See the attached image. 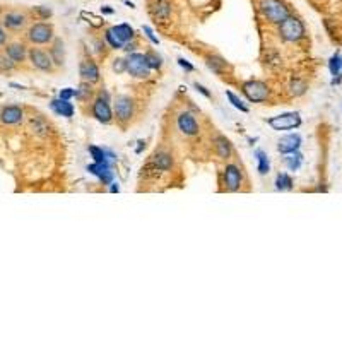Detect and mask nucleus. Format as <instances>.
<instances>
[{
  "mask_svg": "<svg viewBox=\"0 0 342 342\" xmlns=\"http://www.w3.org/2000/svg\"><path fill=\"white\" fill-rule=\"evenodd\" d=\"M275 188L280 192H287L293 188V178H291L287 173H279L275 176Z\"/></svg>",
  "mask_w": 342,
  "mask_h": 342,
  "instance_id": "nucleus-28",
  "label": "nucleus"
},
{
  "mask_svg": "<svg viewBox=\"0 0 342 342\" xmlns=\"http://www.w3.org/2000/svg\"><path fill=\"white\" fill-rule=\"evenodd\" d=\"M101 12H105V14H113V9L108 5H105V7H101Z\"/></svg>",
  "mask_w": 342,
  "mask_h": 342,
  "instance_id": "nucleus-44",
  "label": "nucleus"
},
{
  "mask_svg": "<svg viewBox=\"0 0 342 342\" xmlns=\"http://www.w3.org/2000/svg\"><path fill=\"white\" fill-rule=\"evenodd\" d=\"M151 12L159 21H168L171 16V3L164 2V0H156L151 5Z\"/></svg>",
  "mask_w": 342,
  "mask_h": 342,
  "instance_id": "nucleus-21",
  "label": "nucleus"
},
{
  "mask_svg": "<svg viewBox=\"0 0 342 342\" xmlns=\"http://www.w3.org/2000/svg\"><path fill=\"white\" fill-rule=\"evenodd\" d=\"M257 161H259V173L260 175H267L271 171V161H269V156L265 154L264 151H257L255 152Z\"/></svg>",
  "mask_w": 342,
  "mask_h": 342,
  "instance_id": "nucleus-29",
  "label": "nucleus"
},
{
  "mask_svg": "<svg viewBox=\"0 0 342 342\" xmlns=\"http://www.w3.org/2000/svg\"><path fill=\"white\" fill-rule=\"evenodd\" d=\"M5 41H7V34L2 29V26H0V45H5Z\"/></svg>",
  "mask_w": 342,
  "mask_h": 342,
  "instance_id": "nucleus-43",
  "label": "nucleus"
},
{
  "mask_svg": "<svg viewBox=\"0 0 342 342\" xmlns=\"http://www.w3.org/2000/svg\"><path fill=\"white\" fill-rule=\"evenodd\" d=\"M14 65H16V64H14L12 60L9 59V57H5V59L0 60V72H5V70L10 72L14 68Z\"/></svg>",
  "mask_w": 342,
  "mask_h": 342,
  "instance_id": "nucleus-36",
  "label": "nucleus"
},
{
  "mask_svg": "<svg viewBox=\"0 0 342 342\" xmlns=\"http://www.w3.org/2000/svg\"><path fill=\"white\" fill-rule=\"evenodd\" d=\"M222 180H224L226 190L238 192L241 187V171L236 164H226L224 171H222Z\"/></svg>",
  "mask_w": 342,
  "mask_h": 342,
  "instance_id": "nucleus-11",
  "label": "nucleus"
},
{
  "mask_svg": "<svg viewBox=\"0 0 342 342\" xmlns=\"http://www.w3.org/2000/svg\"><path fill=\"white\" fill-rule=\"evenodd\" d=\"M134 111H136V105L130 96H118L117 103H115V117L120 124H127L132 120Z\"/></svg>",
  "mask_w": 342,
  "mask_h": 342,
  "instance_id": "nucleus-8",
  "label": "nucleus"
},
{
  "mask_svg": "<svg viewBox=\"0 0 342 342\" xmlns=\"http://www.w3.org/2000/svg\"><path fill=\"white\" fill-rule=\"evenodd\" d=\"M29 57V62L34 68H38V70L41 72H52L53 68H55V64H53L52 57H50V53L43 52V50L40 48H31L28 53Z\"/></svg>",
  "mask_w": 342,
  "mask_h": 342,
  "instance_id": "nucleus-9",
  "label": "nucleus"
},
{
  "mask_svg": "<svg viewBox=\"0 0 342 342\" xmlns=\"http://www.w3.org/2000/svg\"><path fill=\"white\" fill-rule=\"evenodd\" d=\"M267 124L272 127L277 132H282V130H294L301 125V117L296 111H289V113H282L277 115V117L267 118Z\"/></svg>",
  "mask_w": 342,
  "mask_h": 342,
  "instance_id": "nucleus-7",
  "label": "nucleus"
},
{
  "mask_svg": "<svg viewBox=\"0 0 342 342\" xmlns=\"http://www.w3.org/2000/svg\"><path fill=\"white\" fill-rule=\"evenodd\" d=\"M0 122L5 125H16L19 122H22V108L16 105L5 106L0 111Z\"/></svg>",
  "mask_w": 342,
  "mask_h": 342,
  "instance_id": "nucleus-15",
  "label": "nucleus"
},
{
  "mask_svg": "<svg viewBox=\"0 0 342 342\" xmlns=\"http://www.w3.org/2000/svg\"><path fill=\"white\" fill-rule=\"evenodd\" d=\"M279 36L282 38L287 43H294L305 38V24L301 22V19L289 14L282 22H279Z\"/></svg>",
  "mask_w": 342,
  "mask_h": 342,
  "instance_id": "nucleus-1",
  "label": "nucleus"
},
{
  "mask_svg": "<svg viewBox=\"0 0 342 342\" xmlns=\"http://www.w3.org/2000/svg\"><path fill=\"white\" fill-rule=\"evenodd\" d=\"M214 147H216V152H217V156L221 157V159H229L231 154H233L231 142L226 139L224 136H217L216 139H214Z\"/></svg>",
  "mask_w": 342,
  "mask_h": 342,
  "instance_id": "nucleus-20",
  "label": "nucleus"
},
{
  "mask_svg": "<svg viewBox=\"0 0 342 342\" xmlns=\"http://www.w3.org/2000/svg\"><path fill=\"white\" fill-rule=\"evenodd\" d=\"M226 96H228L229 103H231V105L234 106V108H236V110H240L241 113H248V106L245 105V103L241 101V99L238 98L236 94H234V93H231V91H226Z\"/></svg>",
  "mask_w": 342,
  "mask_h": 342,
  "instance_id": "nucleus-31",
  "label": "nucleus"
},
{
  "mask_svg": "<svg viewBox=\"0 0 342 342\" xmlns=\"http://www.w3.org/2000/svg\"><path fill=\"white\" fill-rule=\"evenodd\" d=\"M260 12L272 24H279L291 14L287 5L280 0H262L260 2Z\"/></svg>",
  "mask_w": 342,
  "mask_h": 342,
  "instance_id": "nucleus-2",
  "label": "nucleus"
},
{
  "mask_svg": "<svg viewBox=\"0 0 342 342\" xmlns=\"http://www.w3.org/2000/svg\"><path fill=\"white\" fill-rule=\"evenodd\" d=\"M89 154L93 156L94 163H110L108 161V152L103 151L98 145H89Z\"/></svg>",
  "mask_w": 342,
  "mask_h": 342,
  "instance_id": "nucleus-30",
  "label": "nucleus"
},
{
  "mask_svg": "<svg viewBox=\"0 0 342 342\" xmlns=\"http://www.w3.org/2000/svg\"><path fill=\"white\" fill-rule=\"evenodd\" d=\"M36 10L41 14V17H50V16H52V10H50V9H43V7H36Z\"/></svg>",
  "mask_w": 342,
  "mask_h": 342,
  "instance_id": "nucleus-42",
  "label": "nucleus"
},
{
  "mask_svg": "<svg viewBox=\"0 0 342 342\" xmlns=\"http://www.w3.org/2000/svg\"><path fill=\"white\" fill-rule=\"evenodd\" d=\"M142 31L145 33V36L149 38V41H151L152 45H159V40L154 36V33H152V29L149 28V26H142Z\"/></svg>",
  "mask_w": 342,
  "mask_h": 342,
  "instance_id": "nucleus-38",
  "label": "nucleus"
},
{
  "mask_svg": "<svg viewBox=\"0 0 342 342\" xmlns=\"http://www.w3.org/2000/svg\"><path fill=\"white\" fill-rule=\"evenodd\" d=\"M289 87H291V93H293L294 96H301L306 91V84L303 82V80H298V79L293 80Z\"/></svg>",
  "mask_w": 342,
  "mask_h": 342,
  "instance_id": "nucleus-34",
  "label": "nucleus"
},
{
  "mask_svg": "<svg viewBox=\"0 0 342 342\" xmlns=\"http://www.w3.org/2000/svg\"><path fill=\"white\" fill-rule=\"evenodd\" d=\"M241 93L250 103H264L269 98L271 91L269 86L262 80H247L241 84Z\"/></svg>",
  "mask_w": 342,
  "mask_h": 342,
  "instance_id": "nucleus-4",
  "label": "nucleus"
},
{
  "mask_svg": "<svg viewBox=\"0 0 342 342\" xmlns=\"http://www.w3.org/2000/svg\"><path fill=\"white\" fill-rule=\"evenodd\" d=\"M110 185H113V187L110 188V192H113V194H115V192H120V187H118V183H110Z\"/></svg>",
  "mask_w": 342,
  "mask_h": 342,
  "instance_id": "nucleus-45",
  "label": "nucleus"
},
{
  "mask_svg": "<svg viewBox=\"0 0 342 342\" xmlns=\"http://www.w3.org/2000/svg\"><path fill=\"white\" fill-rule=\"evenodd\" d=\"M50 57H52L55 67H62L65 62V50H64V41L60 38H55L52 41V48H50Z\"/></svg>",
  "mask_w": 342,
  "mask_h": 342,
  "instance_id": "nucleus-18",
  "label": "nucleus"
},
{
  "mask_svg": "<svg viewBox=\"0 0 342 342\" xmlns=\"http://www.w3.org/2000/svg\"><path fill=\"white\" fill-rule=\"evenodd\" d=\"M152 68L149 67L147 59L144 53H136L132 52L127 57V72L136 79H147Z\"/></svg>",
  "mask_w": 342,
  "mask_h": 342,
  "instance_id": "nucleus-3",
  "label": "nucleus"
},
{
  "mask_svg": "<svg viewBox=\"0 0 342 342\" xmlns=\"http://www.w3.org/2000/svg\"><path fill=\"white\" fill-rule=\"evenodd\" d=\"M87 171L93 173L94 176H98L103 182V185H110L113 180V171H111L110 163H93L87 166Z\"/></svg>",
  "mask_w": 342,
  "mask_h": 342,
  "instance_id": "nucleus-14",
  "label": "nucleus"
},
{
  "mask_svg": "<svg viewBox=\"0 0 342 342\" xmlns=\"http://www.w3.org/2000/svg\"><path fill=\"white\" fill-rule=\"evenodd\" d=\"M28 40L33 45H48L55 40L53 36V28L48 22H34L28 31Z\"/></svg>",
  "mask_w": 342,
  "mask_h": 342,
  "instance_id": "nucleus-6",
  "label": "nucleus"
},
{
  "mask_svg": "<svg viewBox=\"0 0 342 342\" xmlns=\"http://www.w3.org/2000/svg\"><path fill=\"white\" fill-rule=\"evenodd\" d=\"M105 40H106V43H108L113 50H122V48H124V45H122L120 41L117 40V36H115V34L111 33L110 29L105 33Z\"/></svg>",
  "mask_w": 342,
  "mask_h": 342,
  "instance_id": "nucleus-33",
  "label": "nucleus"
},
{
  "mask_svg": "<svg viewBox=\"0 0 342 342\" xmlns=\"http://www.w3.org/2000/svg\"><path fill=\"white\" fill-rule=\"evenodd\" d=\"M5 55L9 57L14 64H19V62H24L28 53H26V47L22 43H10V45H7V48H5Z\"/></svg>",
  "mask_w": 342,
  "mask_h": 342,
  "instance_id": "nucleus-22",
  "label": "nucleus"
},
{
  "mask_svg": "<svg viewBox=\"0 0 342 342\" xmlns=\"http://www.w3.org/2000/svg\"><path fill=\"white\" fill-rule=\"evenodd\" d=\"M113 70L117 72V74H124V72H127V59H115Z\"/></svg>",
  "mask_w": 342,
  "mask_h": 342,
  "instance_id": "nucleus-35",
  "label": "nucleus"
},
{
  "mask_svg": "<svg viewBox=\"0 0 342 342\" xmlns=\"http://www.w3.org/2000/svg\"><path fill=\"white\" fill-rule=\"evenodd\" d=\"M93 96V87H91L89 82H86V80H82L80 82V86L75 89V99H79V101L86 103L89 101V98Z\"/></svg>",
  "mask_w": 342,
  "mask_h": 342,
  "instance_id": "nucleus-27",
  "label": "nucleus"
},
{
  "mask_svg": "<svg viewBox=\"0 0 342 342\" xmlns=\"http://www.w3.org/2000/svg\"><path fill=\"white\" fill-rule=\"evenodd\" d=\"M176 125H178L180 132L187 137H194L199 134V124L190 111H183V113H180L178 120H176Z\"/></svg>",
  "mask_w": 342,
  "mask_h": 342,
  "instance_id": "nucleus-10",
  "label": "nucleus"
},
{
  "mask_svg": "<svg viewBox=\"0 0 342 342\" xmlns=\"http://www.w3.org/2000/svg\"><path fill=\"white\" fill-rule=\"evenodd\" d=\"M194 87H195V89H197V91H199V93H201V94H204V96H205V98H212V94H210L209 91H207V87H204L202 84L195 82V84H194Z\"/></svg>",
  "mask_w": 342,
  "mask_h": 342,
  "instance_id": "nucleus-41",
  "label": "nucleus"
},
{
  "mask_svg": "<svg viewBox=\"0 0 342 342\" xmlns=\"http://www.w3.org/2000/svg\"><path fill=\"white\" fill-rule=\"evenodd\" d=\"M178 65L183 68V70H187V72H194V70H195L194 65H192V64L188 62V60H185V59H178Z\"/></svg>",
  "mask_w": 342,
  "mask_h": 342,
  "instance_id": "nucleus-39",
  "label": "nucleus"
},
{
  "mask_svg": "<svg viewBox=\"0 0 342 342\" xmlns=\"http://www.w3.org/2000/svg\"><path fill=\"white\" fill-rule=\"evenodd\" d=\"M52 110L55 111L57 115H60V117H65V118H70L72 115H74V105H72L70 101H67V99H53L52 101Z\"/></svg>",
  "mask_w": 342,
  "mask_h": 342,
  "instance_id": "nucleus-19",
  "label": "nucleus"
},
{
  "mask_svg": "<svg viewBox=\"0 0 342 342\" xmlns=\"http://www.w3.org/2000/svg\"><path fill=\"white\" fill-rule=\"evenodd\" d=\"M26 21H28L26 14L17 12V10L7 12L5 16H3V26H5L7 29H10V31H19V29H22L26 26Z\"/></svg>",
  "mask_w": 342,
  "mask_h": 342,
  "instance_id": "nucleus-16",
  "label": "nucleus"
},
{
  "mask_svg": "<svg viewBox=\"0 0 342 342\" xmlns=\"http://www.w3.org/2000/svg\"><path fill=\"white\" fill-rule=\"evenodd\" d=\"M122 50H124V52H127V53H132V52H136V50H137V41H136V40L129 41V43H125V47L122 48Z\"/></svg>",
  "mask_w": 342,
  "mask_h": 342,
  "instance_id": "nucleus-40",
  "label": "nucleus"
},
{
  "mask_svg": "<svg viewBox=\"0 0 342 342\" xmlns=\"http://www.w3.org/2000/svg\"><path fill=\"white\" fill-rule=\"evenodd\" d=\"M144 55H145V59H147L149 67H151V68H161V65H163V59H161L156 52L149 50V52H145Z\"/></svg>",
  "mask_w": 342,
  "mask_h": 342,
  "instance_id": "nucleus-32",
  "label": "nucleus"
},
{
  "mask_svg": "<svg viewBox=\"0 0 342 342\" xmlns=\"http://www.w3.org/2000/svg\"><path fill=\"white\" fill-rule=\"evenodd\" d=\"M152 163H154V166L157 168V170L168 171L173 164V159H171L170 154H166V152H159V154L154 156V161H152Z\"/></svg>",
  "mask_w": 342,
  "mask_h": 342,
  "instance_id": "nucleus-26",
  "label": "nucleus"
},
{
  "mask_svg": "<svg viewBox=\"0 0 342 342\" xmlns=\"http://www.w3.org/2000/svg\"><path fill=\"white\" fill-rule=\"evenodd\" d=\"M91 111H93V117L99 122V124H111V120H113V111H111L110 96L106 91H101V93L98 94V98L93 101Z\"/></svg>",
  "mask_w": 342,
  "mask_h": 342,
  "instance_id": "nucleus-5",
  "label": "nucleus"
},
{
  "mask_svg": "<svg viewBox=\"0 0 342 342\" xmlns=\"http://www.w3.org/2000/svg\"><path fill=\"white\" fill-rule=\"evenodd\" d=\"M329 70H330V74L334 75L332 86L339 84L341 80H342V55L336 53V55L330 57V60H329Z\"/></svg>",
  "mask_w": 342,
  "mask_h": 342,
  "instance_id": "nucleus-23",
  "label": "nucleus"
},
{
  "mask_svg": "<svg viewBox=\"0 0 342 342\" xmlns=\"http://www.w3.org/2000/svg\"><path fill=\"white\" fill-rule=\"evenodd\" d=\"M79 74H80V79L86 80V82H89V84H96L99 80V68L93 60H84V62H80Z\"/></svg>",
  "mask_w": 342,
  "mask_h": 342,
  "instance_id": "nucleus-13",
  "label": "nucleus"
},
{
  "mask_svg": "<svg viewBox=\"0 0 342 342\" xmlns=\"http://www.w3.org/2000/svg\"><path fill=\"white\" fill-rule=\"evenodd\" d=\"M299 147H301V137L298 136V134H289V136H284L282 139L279 140L277 144V149L280 154H291V152H296L299 151Z\"/></svg>",
  "mask_w": 342,
  "mask_h": 342,
  "instance_id": "nucleus-12",
  "label": "nucleus"
},
{
  "mask_svg": "<svg viewBox=\"0 0 342 342\" xmlns=\"http://www.w3.org/2000/svg\"><path fill=\"white\" fill-rule=\"evenodd\" d=\"M284 164H286L289 171H298L303 164V154L299 151L286 154V157H284Z\"/></svg>",
  "mask_w": 342,
  "mask_h": 342,
  "instance_id": "nucleus-24",
  "label": "nucleus"
},
{
  "mask_svg": "<svg viewBox=\"0 0 342 342\" xmlns=\"http://www.w3.org/2000/svg\"><path fill=\"white\" fill-rule=\"evenodd\" d=\"M59 98H60V99H67V101H70L72 98H75V89H72V87H65V89L60 91Z\"/></svg>",
  "mask_w": 342,
  "mask_h": 342,
  "instance_id": "nucleus-37",
  "label": "nucleus"
},
{
  "mask_svg": "<svg viewBox=\"0 0 342 342\" xmlns=\"http://www.w3.org/2000/svg\"><path fill=\"white\" fill-rule=\"evenodd\" d=\"M110 31L117 36V40L120 41L124 47H125V43L136 40V31H134L132 26L127 24V22H122V24H117V26H111Z\"/></svg>",
  "mask_w": 342,
  "mask_h": 342,
  "instance_id": "nucleus-17",
  "label": "nucleus"
},
{
  "mask_svg": "<svg viewBox=\"0 0 342 342\" xmlns=\"http://www.w3.org/2000/svg\"><path fill=\"white\" fill-rule=\"evenodd\" d=\"M205 64H207V67H209L212 72H216V74H222V72L226 70V67H228V64H226L224 60H222L221 57H217V55L207 57Z\"/></svg>",
  "mask_w": 342,
  "mask_h": 342,
  "instance_id": "nucleus-25",
  "label": "nucleus"
}]
</instances>
